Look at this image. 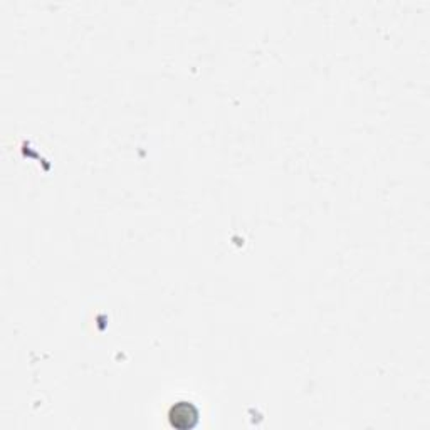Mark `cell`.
<instances>
[{"label": "cell", "mask_w": 430, "mask_h": 430, "mask_svg": "<svg viewBox=\"0 0 430 430\" xmlns=\"http://www.w3.org/2000/svg\"><path fill=\"white\" fill-rule=\"evenodd\" d=\"M170 422H172L173 427L192 429L199 422V412L192 403L180 402L170 412Z\"/></svg>", "instance_id": "obj_1"}]
</instances>
